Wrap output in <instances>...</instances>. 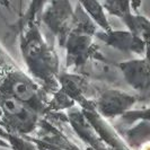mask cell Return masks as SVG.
<instances>
[{"instance_id": "6da1fadb", "label": "cell", "mask_w": 150, "mask_h": 150, "mask_svg": "<svg viewBox=\"0 0 150 150\" xmlns=\"http://www.w3.org/2000/svg\"><path fill=\"white\" fill-rule=\"evenodd\" d=\"M121 70L125 80L139 94V97L150 100V62L146 58L123 62Z\"/></svg>"}, {"instance_id": "5b68a950", "label": "cell", "mask_w": 150, "mask_h": 150, "mask_svg": "<svg viewBox=\"0 0 150 150\" xmlns=\"http://www.w3.org/2000/svg\"><path fill=\"white\" fill-rule=\"evenodd\" d=\"M1 107L18 127H22V128L32 127V124L34 123L35 117L33 112L25 105V103L16 98L10 97V96L2 98Z\"/></svg>"}, {"instance_id": "7a4b0ae2", "label": "cell", "mask_w": 150, "mask_h": 150, "mask_svg": "<svg viewBox=\"0 0 150 150\" xmlns=\"http://www.w3.org/2000/svg\"><path fill=\"white\" fill-rule=\"evenodd\" d=\"M137 102V97L122 93L119 90H111L99 98V110L106 116H114L127 113L129 108Z\"/></svg>"}, {"instance_id": "8992f818", "label": "cell", "mask_w": 150, "mask_h": 150, "mask_svg": "<svg viewBox=\"0 0 150 150\" xmlns=\"http://www.w3.org/2000/svg\"><path fill=\"white\" fill-rule=\"evenodd\" d=\"M85 9L87 10V13L90 15V17L97 22L103 28L108 30V23L106 21L105 15H104V11H103V8L100 7V5L98 2L95 1H89V2H83L81 4Z\"/></svg>"}, {"instance_id": "277c9868", "label": "cell", "mask_w": 150, "mask_h": 150, "mask_svg": "<svg viewBox=\"0 0 150 150\" xmlns=\"http://www.w3.org/2000/svg\"><path fill=\"white\" fill-rule=\"evenodd\" d=\"M104 38L108 44L119 49L121 51H127V52H134L138 54H143L146 52V45L140 38H138L130 30L124 32H110L105 35Z\"/></svg>"}, {"instance_id": "3957f363", "label": "cell", "mask_w": 150, "mask_h": 150, "mask_svg": "<svg viewBox=\"0 0 150 150\" xmlns=\"http://www.w3.org/2000/svg\"><path fill=\"white\" fill-rule=\"evenodd\" d=\"M6 85L9 96L23 103H30L36 98V86L24 75L15 72L8 78Z\"/></svg>"}]
</instances>
